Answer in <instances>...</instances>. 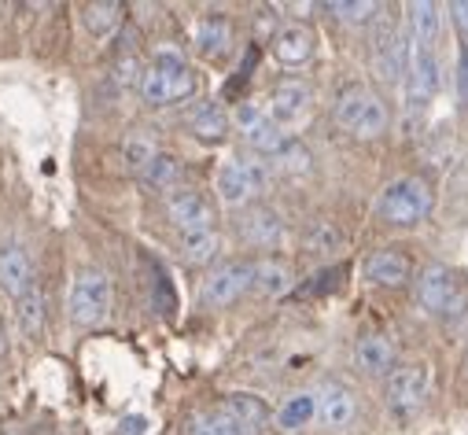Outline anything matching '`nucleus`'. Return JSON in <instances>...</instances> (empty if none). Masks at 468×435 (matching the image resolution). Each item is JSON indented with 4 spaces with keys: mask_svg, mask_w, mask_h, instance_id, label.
Instances as JSON below:
<instances>
[{
    "mask_svg": "<svg viewBox=\"0 0 468 435\" xmlns=\"http://www.w3.org/2000/svg\"><path fill=\"white\" fill-rule=\"evenodd\" d=\"M410 23H413V37H417V48H428L439 41L442 34V8L435 0H413L410 5Z\"/></svg>",
    "mask_w": 468,
    "mask_h": 435,
    "instance_id": "23",
    "label": "nucleus"
},
{
    "mask_svg": "<svg viewBox=\"0 0 468 435\" xmlns=\"http://www.w3.org/2000/svg\"><path fill=\"white\" fill-rule=\"evenodd\" d=\"M355 366L366 373V377H388L395 369V347L388 336L380 333H369L355 344Z\"/></svg>",
    "mask_w": 468,
    "mask_h": 435,
    "instance_id": "20",
    "label": "nucleus"
},
{
    "mask_svg": "<svg viewBox=\"0 0 468 435\" xmlns=\"http://www.w3.org/2000/svg\"><path fill=\"white\" fill-rule=\"evenodd\" d=\"M314 413H317V395H314V391H299V395H292V398L281 402V409H277V428L295 431V428L310 424Z\"/></svg>",
    "mask_w": 468,
    "mask_h": 435,
    "instance_id": "26",
    "label": "nucleus"
},
{
    "mask_svg": "<svg viewBox=\"0 0 468 435\" xmlns=\"http://www.w3.org/2000/svg\"><path fill=\"white\" fill-rule=\"evenodd\" d=\"M218 248H221V237H218V229H207V233H188V237H181V251H185V259H188V262H196V266H207V262H214V259H218Z\"/></svg>",
    "mask_w": 468,
    "mask_h": 435,
    "instance_id": "31",
    "label": "nucleus"
},
{
    "mask_svg": "<svg viewBox=\"0 0 468 435\" xmlns=\"http://www.w3.org/2000/svg\"><path fill=\"white\" fill-rule=\"evenodd\" d=\"M34 288V262L23 244H0V292L23 299Z\"/></svg>",
    "mask_w": 468,
    "mask_h": 435,
    "instance_id": "17",
    "label": "nucleus"
},
{
    "mask_svg": "<svg viewBox=\"0 0 468 435\" xmlns=\"http://www.w3.org/2000/svg\"><path fill=\"white\" fill-rule=\"evenodd\" d=\"M270 48H273L277 63H284V67H303V63H310L314 52H317V34H314L310 27H303V23H284V27L273 34Z\"/></svg>",
    "mask_w": 468,
    "mask_h": 435,
    "instance_id": "15",
    "label": "nucleus"
},
{
    "mask_svg": "<svg viewBox=\"0 0 468 435\" xmlns=\"http://www.w3.org/2000/svg\"><path fill=\"white\" fill-rule=\"evenodd\" d=\"M255 288V262H225L203 281L207 306H229Z\"/></svg>",
    "mask_w": 468,
    "mask_h": 435,
    "instance_id": "10",
    "label": "nucleus"
},
{
    "mask_svg": "<svg viewBox=\"0 0 468 435\" xmlns=\"http://www.w3.org/2000/svg\"><path fill=\"white\" fill-rule=\"evenodd\" d=\"M314 395H317V417H321L324 428L343 431L350 420H355L358 402H355V391H350V387H343V384H324V387L314 391Z\"/></svg>",
    "mask_w": 468,
    "mask_h": 435,
    "instance_id": "18",
    "label": "nucleus"
},
{
    "mask_svg": "<svg viewBox=\"0 0 468 435\" xmlns=\"http://www.w3.org/2000/svg\"><path fill=\"white\" fill-rule=\"evenodd\" d=\"M450 12V19H453V27H457V34L468 41V0H453V5L446 8Z\"/></svg>",
    "mask_w": 468,
    "mask_h": 435,
    "instance_id": "37",
    "label": "nucleus"
},
{
    "mask_svg": "<svg viewBox=\"0 0 468 435\" xmlns=\"http://www.w3.org/2000/svg\"><path fill=\"white\" fill-rule=\"evenodd\" d=\"M141 177H144L148 188H163V192H170V188L181 185V159L170 155V152H159V155L141 170Z\"/></svg>",
    "mask_w": 468,
    "mask_h": 435,
    "instance_id": "28",
    "label": "nucleus"
},
{
    "mask_svg": "<svg viewBox=\"0 0 468 435\" xmlns=\"http://www.w3.org/2000/svg\"><path fill=\"white\" fill-rule=\"evenodd\" d=\"M137 89H141L144 103H152V107H170V103H181V100L196 96L199 78H196V70L185 63V56H181L177 48H159L155 59L144 67Z\"/></svg>",
    "mask_w": 468,
    "mask_h": 435,
    "instance_id": "2",
    "label": "nucleus"
},
{
    "mask_svg": "<svg viewBox=\"0 0 468 435\" xmlns=\"http://www.w3.org/2000/svg\"><path fill=\"white\" fill-rule=\"evenodd\" d=\"M255 288L262 295H284L292 288V266L284 259H255Z\"/></svg>",
    "mask_w": 468,
    "mask_h": 435,
    "instance_id": "25",
    "label": "nucleus"
},
{
    "mask_svg": "<svg viewBox=\"0 0 468 435\" xmlns=\"http://www.w3.org/2000/svg\"><path fill=\"white\" fill-rule=\"evenodd\" d=\"M192 41L199 48V56L207 59H221L232 52V23L225 16H203L192 30Z\"/></svg>",
    "mask_w": 468,
    "mask_h": 435,
    "instance_id": "19",
    "label": "nucleus"
},
{
    "mask_svg": "<svg viewBox=\"0 0 468 435\" xmlns=\"http://www.w3.org/2000/svg\"><path fill=\"white\" fill-rule=\"evenodd\" d=\"M413 292H417V302L439 321L457 324L468 313V281L446 262H428L417 273Z\"/></svg>",
    "mask_w": 468,
    "mask_h": 435,
    "instance_id": "1",
    "label": "nucleus"
},
{
    "mask_svg": "<svg viewBox=\"0 0 468 435\" xmlns=\"http://www.w3.org/2000/svg\"><path fill=\"white\" fill-rule=\"evenodd\" d=\"M281 233H284V222L273 207H248L237 218V237L248 248H277Z\"/></svg>",
    "mask_w": 468,
    "mask_h": 435,
    "instance_id": "14",
    "label": "nucleus"
},
{
    "mask_svg": "<svg viewBox=\"0 0 468 435\" xmlns=\"http://www.w3.org/2000/svg\"><path fill=\"white\" fill-rule=\"evenodd\" d=\"M366 277H369L377 288H406V284L413 281V259H410V251H402V248L373 251L369 262H366Z\"/></svg>",
    "mask_w": 468,
    "mask_h": 435,
    "instance_id": "16",
    "label": "nucleus"
},
{
    "mask_svg": "<svg viewBox=\"0 0 468 435\" xmlns=\"http://www.w3.org/2000/svg\"><path fill=\"white\" fill-rule=\"evenodd\" d=\"M273 159H281V170H288V174H306V170H310V163H314V159H310V152H306L299 141H288Z\"/></svg>",
    "mask_w": 468,
    "mask_h": 435,
    "instance_id": "34",
    "label": "nucleus"
},
{
    "mask_svg": "<svg viewBox=\"0 0 468 435\" xmlns=\"http://www.w3.org/2000/svg\"><path fill=\"white\" fill-rule=\"evenodd\" d=\"M144 428H148L144 417H126V420L119 424V435H144Z\"/></svg>",
    "mask_w": 468,
    "mask_h": 435,
    "instance_id": "38",
    "label": "nucleus"
},
{
    "mask_svg": "<svg viewBox=\"0 0 468 435\" xmlns=\"http://www.w3.org/2000/svg\"><path fill=\"white\" fill-rule=\"evenodd\" d=\"M262 185H266L262 166L259 163H248V159H237V155L225 159L221 170H218V196L229 207L248 203L255 192H262Z\"/></svg>",
    "mask_w": 468,
    "mask_h": 435,
    "instance_id": "11",
    "label": "nucleus"
},
{
    "mask_svg": "<svg viewBox=\"0 0 468 435\" xmlns=\"http://www.w3.org/2000/svg\"><path fill=\"white\" fill-rule=\"evenodd\" d=\"M439 92V63L428 48H410V67H406V96L413 111H424V107L435 100Z\"/></svg>",
    "mask_w": 468,
    "mask_h": 435,
    "instance_id": "13",
    "label": "nucleus"
},
{
    "mask_svg": "<svg viewBox=\"0 0 468 435\" xmlns=\"http://www.w3.org/2000/svg\"><path fill=\"white\" fill-rule=\"evenodd\" d=\"M377 214H380V222H388L395 229L420 226L431 214V188L420 177H399L380 192Z\"/></svg>",
    "mask_w": 468,
    "mask_h": 435,
    "instance_id": "4",
    "label": "nucleus"
},
{
    "mask_svg": "<svg viewBox=\"0 0 468 435\" xmlns=\"http://www.w3.org/2000/svg\"><path fill=\"white\" fill-rule=\"evenodd\" d=\"M310 107H314V92H310V85H303V81H281V85H273V92H270L266 115L288 133L292 126L306 122Z\"/></svg>",
    "mask_w": 468,
    "mask_h": 435,
    "instance_id": "12",
    "label": "nucleus"
},
{
    "mask_svg": "<svg viewBox=\"0 0 468 435\" xmlns=\"http://www.w3.org/2000/svg\"><path fill=\"white\" fill-rule=\"evenodd\" d=\"M225 413L237 420L248 435L259 431V428H266V420H270L266 398H262V395H251V391H232V395H225Z\"/></svg>",
    "mask_w": 468,
    "mask_h": 435,
    "instance_id": "21",
    "label": "nucleus"
},
{
    "mask_svg": "<svg viewBox=\"0 0 468 435\" xmlns=\"http://www.w3.org/2000/svg\"><path fill=\"white\" fill-rule=\"evenodd\" d=\"M166 218L174 222V229L181 237L214 229V210H210L207 196L199 188H188V185H177V188L166 192Z\"/></svg>",
    "mask_w": 468,
    "mask_h": 435,
    "instance_id": "9",
    "label": "nucleus"
},
{
    "mask_svg": "<svg viewBox=\"0 0 468 435\" xmlns=\"http://www.w3.org/2000/svg\"><path fill=\"white\" fill-rule=\"evenodd\" d=\"M141 74H144V67H141V59L133 52H126L119 59V67H114V78H119L122 85H141Z\"/></svg>",
    "mask_w": 468,
    "mask_h": 435,
    "instance_id": "35",
    "label": "nucleus"
},
{
    "mask_svg": "<svg viewBox=\"0 0 468 435\" xmlns=\"http://www.w3.org/2000/svg\"><path fill=\"white\" fill-rule=\"evenodd\" d=\"M185 126H188L192 137L214 144V141H221V137L229 133V115H225L221 103H210V100H207V103L192 107V111L185 115Z\"/></svg>",
    "mask_w": 468,
    "mask_h": 435,
    "instance_id": "22",
    "label": "nucleus"
},
{
    "mask_svg": "<svg viewBox=\"0 0 468 435\" xmlns=\"http://www.w3.org/2000/svg\"><path fill=\"white\" fill-rule=\"evenodd\" d=\"M8 355V336H5V324H0V358Z\"/></svg>",
    "mask_w": 468,
    "mask_h": 435,
    "instance_id": "39",
    "label": "nucleus"
},
{
    "mask_svg": "<svg viewBox=\"0 0 468 435\" xmlns=\"http://www.w3.org/2000/svg\"><path fill=\"white\" fill-rule=\"evenodd\" d=\"M332 119L350 137L377 141L388 130V103L366 85H346L332 103Z\"/></svg>",
    "mask_w": 468,
    "mask_h": 435,
    "instance_id": "3",
    "label": "nucleus"
},
{
    "mask_svg": "<svg viewBox=\"0 0 468 435\" xmlns=\"http://www.w3.org/2000/svg\"><path fill=\"white\" fill-rule=\"evenodd\" d=\"M155 155H159V148H155V137H152L148 130H130V133H126V141H122V159H126L130 170L141 174Z\"/></svg>",
    "mask_w": 468,
    "mask_h": 435,
    "instance_id": "30",
    "label": "nucleus"
},
{
    "mask_svg": "<svg viewBox=\"0 0 468 435\" xmlns=\"http://www.w3.org/2000/svg\"><path fill=\"white\" fill-rule=\"evenodd\" d=\"M428 391H431V366L428 362H402L388 373V406L402 417L420 409Z\"/></svg>",
    "mask_w": 468,
    "mask_h": 435,
    "instance_id": "7",
    "label": "nucleus"
},
{
    "mask_svg": "<svg viewBox=\"0 0 468 435\" xmlns=\"http://www.w3.org/2000/svg\"><path fill=\"white\" fill-rule=\"evenodd\" d=\"M457 100L461 107H468V45H461L457 52Z\"/></svg>",
    "mask_w": 468,
    "mask_h": 435,
    "instance_id": "36",
    "label": "nucleus"
},
{
    "mask_svg": "<svg viewBox=\"0 0 468 435\" xmlns=\"http://www.w3.org/2000/svg\"><path fill=\"white\" fill-rule=\"evenodd\" d=\"M16 317H19V329H23L27 340L41 336V329H45V295H41L37 284L23 299H16Z\"/></svg>",
    "mask_w": 468,
    "mask_h": 435,
    "instance_id": "27",
    "label": "nucleus"
},
{
    "mask_svg": "<svg viewBox=\"0 0 468 435\" xmlns=\"http://www.w3.org/2000/svg\"><path fill=\"white\" fill-rule=\"evenodd\" d=\"M229 122L240 130V137H244L259 155H277V152L292 141V137L266 115V107H259V103H240L237 111H232Z\"/></svg>",
    "mask_w": 468,
    "mask_h": 435,
    "instance_id": "8",
    "label": "nucleus"
},
{
    "mask_svg": "<svg viewBox=\"0 0 468 435\" xmlns=\"http://www.w3.org/2000/svg\"><path fill=\"white\" fill-rule=\"evenodd\" d=\"M303 240H306V251H317V255H332L343 244V237H339V229L332 222H310Z\"/></svg>",
    "mask_w": 468,
    "mask_h": 435,
    "instance_id": "32",
    "label": "nucleus"
},
{
    "mask_svg": "<svg viewBox=\"0 0 468 435\" xmlns=\"http://www.w3.org/2000/svg\"><path fill=\"white\" fill-rule=\"evenodd\" d=\"M188 435H248V431L225 413V406H218V409H199L188 420Z\"/></svg>",
    "mask_w": 468,
    "mask_h": 435,
    "instance_id": "29",
    "label": "nucleus"
},
{
    "mask_svg": "<svg viewBox=\"0 0 468 435\" xmlns=\"http://www.w3.org/2000/svg\"><path fill=\"white\" fill-rule=\"evenodd\" d=\"M369 59H373V70L380 81L388 85H399L406 67H410V41L399 34L395 23L380 19L377 30H373V41H369Z\"/></svg>",
    "mask_w": 468,
    "mask_h": 435,
    "instance_id": "6",
    "label": "nucleus"
},
{
    "mask_svg": "<svg viewBox=\"0 0 468 435\" xmlns=\"http://www.w3.org/2000/svg\"><path fill=\"white\" fill-rule=\"evenodd\" d=\"M111 302H114V288H111V277L103 270H81L74 277L70 295H67V310H70V321L78 329H96V324H103L111 313Z\"/></svg>",
    "mask_w": 468,
    "mask_h": 435,
    "instance_id": "5",
    "label": "nucleus"
},
{
    "mask_svg": "<svg viewBox=\"0 0 468 435\" xmlns=\"http://www.w3.org/2000/svg\"><path fill=\"white\" fill-rule=\"evenodd\" d=\"M122 19H126V8L114 5V0H100V5H85V8H81V23H85V30H89L96 41L111 37L114 30L122 27Z\"/></svg>",
    "mask_w": 468,
    "mask_h": 435,
    "instance_id": "24",
    "label": "nucleus"
},
{
    "mask_svg": "<svg viewBox=\"0 0 468 435\" xmlns=\"http://www.w3.org/2000/svg\"><path fill=\"white\" fill-rule=\"evenodd\" d=\"M328 12H335V19L343 23H369L380 5H373V0H343V5H328Z\"/></svg>",
    "mask_w": 468,
    "mask_h": 435,
    "instance_id": "33",
    "label": "nucleus"
}]
</instances>
